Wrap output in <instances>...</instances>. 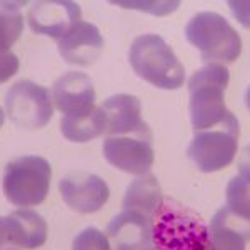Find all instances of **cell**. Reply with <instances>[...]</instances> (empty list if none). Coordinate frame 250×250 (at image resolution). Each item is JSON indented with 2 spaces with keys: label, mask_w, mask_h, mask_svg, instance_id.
I'll return each mask as SVG.
<instances>
[{
  "label": "cell",
  "mask_w": 250,
  "mask_h": 250,
  "mask_svg": "<svg viewBox=\"0 0 250 250\" xmlns=\"http://www.w3.org/2000/svg\"><path fill=\"white\" fill-rule=\"evenodd\" d=\"M230 82V72L219 63H207L188 80L190 92V122L195 132L208 130L224 122L230 114L225 107V90Z\"/></svg>",
  "instance_id": "6da1fadb"
},
{
  "label": "cell",
  "mask_w": 250,
  "mask_h": 250,
  "mask_svg": "<svg viewBox=\"0 0 250 250\" xmlns=\"http://www.w3.org/2000/svg\"><path fill=\"white\" fill-rule=\"evenodd\" d=\"M134 72L157 88L175 90L185 82V68L172 47L157 34L137 37L128 50Z\"/></svg>",
  "instance_id": "7a4b0ae2"
},
{
  "label": "cell",
  "mask_w": 250,
  "mask_h": 250,
  "mask_svg": "<svg viewBox=\"0 0 250 250\" xmlns=\"http://www.w3.org/2000/svg\"><path fill=\"white\" fill-rule=\"evenodd\" d=\"M152 244L157 250H208V227L190 208L165 200L152 224Z\"/></svg>",
  "instance_id": "3957f363"
},
{
  "label": "cell",
  "mask_w": 250,
  "mask_h": 250,
  "mask_svg": "<svg viewBox=\"0 0 250 250\" xmlns=\"http://www.w3.org/2000/svg\"><path fill=\"white\" fill-rule=\"evenodd\" d=\"M187 42L200 52L204 62L232 63L242 54V39L229 20L215 12H199L185 27Z\"/></svg>",
  "instance_id": "277c9868"
},
{
  "label": "cell",
  "mask_w": 250,
  "mask_h": 250,
  "mask_svg": "<svg viewBox=\"0 0 250 250\" xmlns=\"http://www.w3.org/2000/svg\"><path fill=\"white\" fill-rule=\"evenodd\" d=\"M52 167L43 157L23 155L7 164L2 188L15 207H35L48 195Z\"/></svg>",
  "instance_id": "5b68a950"
},
{
  "label": "cell",
  "mask_w": 250,
  "mask_h": 250,
  "mask_svg": "<svg viewBox=\"0 0 250 250\" xmlns=\"http://www.w3.org/2000/svg\"><path fill=\"white\" fill-rule=\"evenodd\" d=\"M239 120L230 112L217 128L197 132L187 148L188 159L204 173L229 167L239 148Z\"/></svg>",
  "instance_id": "8992f818"
},
{
  "label": "cell",
  "mask_w": 250,
  "mask_h": 250,
  "mask_svg": "<svg viewBox=\"0 0 250 250\" xmlns=\"http://www.w3.org/2000/svg\"><path fill=\"white\" fill-rule=\"evenodd\" d=\"M5 110L12 124L25 130L45 127L54 115L48 90L32 80H19L9 88Z\"/></svg>",
  "instance_id": "52a82bcc"
},
{
  "label": "cell",
  "mask_w": 250,
  "mask_h": 250,
  "mask_svg": "<svg viewBox=\"0 0 250 250\" xmlns=\"http://www.w3.org/2000/svg\"><path fill=\"white\" fill-rule=\"evenodd\" d=\"M104 157L112 167L122 172L137 177L148 173L155 160L150 128L147 127L130 135L107 137L104 140Z\"/></svg>",
  "instance_id": "ba28073f"
},
{
  "label": "cell",
  "mask_w": 250,
  "mask_h": 250,
  "mask_svg": "<svg viewBox=\"0 0 250 250\" xmlns=\"http://www.w3.org/2000/svg\"><path fill=\"white\" fill-rule=\"evenodd\" d=\"M60 193L74 212L94 213L107 204L110 190L105 180L95 173L74 172L60 180Z\"/></svg>",
  "instance_id": "9c48e42d"
},
{
  "label": "cell",
  "mask_w": 250,
  "mask_h": 250,
  "mask_svg": "<svg viewBox=\"0 0 250 250\" xmlns=\"http://www.w3.org/2000/svg\"><path fill=\"white\" fill-rule=\"evenodd\" d=\"M79 3L68 0H43L30 7L27 20L32 32L60 40L75 23L80 22Z\"/></svg>",
  "instance_id": "30bf717a"
},
{
  "label": "cell",
  "mask_w": 250,
  "mask_h": 250,
  "mask_svg": "<svg viewBox=\"0 0 250 250\" xmlns=\"http://www.w3.org/2000/svg\"><path fill=\"white\" fill-rule=\"evenodd\" d=\"M55 107L63 115H82L95 108V88L83 72H67L52 87Z\"/></svg>",
  "instance_id": "8fae6325"
},
{
  "label": "cell",
  "mask_w": 250,
  "mask_h": 250,
  "mask_svg": "<svg viewBox=\"0 0 250 250\" xmlns=\"http://www.w3.org/2000/svg\"><path fill=\"white\" fill-rule=\"evenodd\" d=\"M105 120V135H130L147 128L142 120V104L135 95L115 94L108 97L100 105Z\"/></svg>",
  "instance_id": "7c38bea8"
},
{
  "label": "cell",
  "mask_w": 250,
  "mask_h": 250,
  "mask_svg": "<svg viewBox=\"0 0 250 250\" xmlns=\"http://www.w3.org/2000/svg\"><path fill=\"white\" fill-rule=\"evenodd\" d=\"M104 50V37L94 23H75L70 30L59 40V52L62 59L74 65H92Z\"/></svg>",
  "instance_id": "4fadbf2b"
},
{
  "label": "cell",
  "mask_w": 250,
  "mask_h": 250,
  "mask_svg": "<svg viewBox=\"0 0 250 250\" xmlns=\"http://www.w3.org/2000/svg\"><path fill=\"white\" fill-rule=\"evenodd\" d=\"M154 220L135 212L124 210L110 220L105 235L112 250H144L152 245Z\"/></svg>",
  "instance_id": "5bb4252c"
},
{
  "label": "cell",
  "mask_w": 250,
  "mask_h": 250,
  "mask_svg": "<svg viewBox=\"0 0 250 250\" xmlns=\"http://www.w3.org/2000/svg\"><path fill=\"white\" fill-rule=\"evenodd\" d=\"M250 242V224L227 207L220 208L208 224V250H245Z\"/></svg>",
  "instance_id": "9a60e30c"
},
{
  "label": "cell",
  "mask_w": 250,
  "mask_h": 250,
  "mask_svg": "<svg viewBox=\"0 0 250 250\" xmlns=\"http://www.w3.org/2000/svg\"><path fill=\"white\" fill-rule=\"evenodd\" d=\"M165 197L154 173H144L130 182L122 200L124 210L135 212L154 220L162 210Z\"/></svg>",
  "instance_id": "2e32d148"
},
{
  "label": "cell",
  "mask_w": 250,
  "mask_h": 250,
  "mask_svg": "<svg viewBox=\"0 0 250 250\" xmlns=\"http://www.w3.org/2000/svg\"><path fill=\"white\" fill-rule=\"evenodd\" d=\"M10 245L19 249H39L47 242L48 227L42 215L34 210H15L9 217Z\"/></svg>",
  "instance_id": "e0dca14e"
},
{
  "label": "cell",
  "mask_w": 250,
  "mask_h": 250,
  "mask_svg": "<svg viewBox=\"0 0 250 250\" xmlns=\"http://www.w3.org/2000/svg\"><path fill=\"white\" fill-rule=\"evenodd\" d=\"M60 132L67 140L83 144L105 134V120L100 107L82 115H65L60 124Z\"/></svg>",
  "instance_id": "ac0fdd59"
},
{
  "label": "cell",
  "mask_w": 250,
  "mask_h": 250,
  "mask_svg": "<svg viewBox=\"0 0 250 250\" xmlns=\"http://www.w3.org/2000/svg\"><path fill=\"white\" fill-rule=\"evenodd\" d=\"M0 54L12 52L10 48L20 39L23 30V17L20 15L19 7L22 3H0Z\"/></svg>",
  "instance_id": "d6986e66"
},
{
  "label": "cell",
  "mask_w": 250,
  "mask_h": 250,
  "mask_svg": "<svg viewBox=\"0 0 250 250\" xmlns=\"http://www.w3.org/2000/svg\"><path fill=\"white\" fill-rule=\"evenodd\" d=\"M227 208L250 224V182L240 175L233 177L227 185Z\"/></svg>",
  "instance_id": "ffe728a7"
},
{
  "label": "cell",
  "mask_w": 250,
  "mask_h": 250,
  "mask_svg": "<svg viewBox=\"0 0 250 250\" xmlns=\"http://www.w3.org/2000/svg\"><path fill=\"white\" fill-rule=\"evenodd\" d=\"M72 250H112L107 235L99 229L88 227L74 239Z\"/></svg>",
  "instance_id": "44dd1931"
},
{
  "label": "cell",
  "mask_w": 250,
  "mask_h": 250,
  "mask_svg": "<svg viewBox=\"0 0 250 250\" xmlns=\"http://www.w3.org/2000/svg\"><path fill=\"white\" fill-rule=\"evenodd\" d=\"M20 68V60L14 52L0 54V83L14 77Z\"/></svg>",
  "instance_id": "7402d4cb"
},
{
  "label": "cell",
  "mask_w": 250,
  "mask_h": 250,
  "mask_svg": "<svg viewBox=\"0 0 250 250\" xmlns=\"http://www.w3.org/2000/svg\"><path fill=\"white\" fill-rule=\"evenodd\" d=\"M227 5L237 22L242 27L250 30V2H237V0H233V2H227Z\"/></svg>",
  "instance_id": "603a6c76"
},
{
  "label": "cell",
  "mask_w": 250,
  "mask_h": 250,
  "mask_svg": "<svg viewBox=\"0 0 250 250\" xmlns=\"http://www.w3.org/2000/svg\"><path fill=\"white\" fill-rule=\"evenodd\" d=\"M239 173L244 180L250 182V145L244 148L239 159Z\"/></svg>",
  "instance_id": "cb8c5ba5"
},
{
  "label": "cell",
  "mask_w": 250,
  "mask_h": 250,
  "mask_svg": "<svg viewBox=\"0 0 250 250\" xmlns=\"http://www.w3.org/2000/svg\"><path fill=\"white\" fill-rule=\"evenodd\" d=\"M5 245H10V230H9V219L0 217V250Z\"/></svg>",
  "instance_id": "d4e9b609"
},
{
  "label": "cell",
  "mask_w": 250,
  "mask_h": 250,
  "mask_svg": "<svg viewBox=\"0 0 250 250\" xmlns=\"http://www.w3.org/2000/svg\"><path fill=\"white\" fill-rule=\"evenodd\" d=\"M245 105H247V108L250 110V87L245 90Z\"/></svg>",
  "instance_id": "484cf974"
},
{
  "label": "cell",
  "mask_w": 250,
  "mask_h": 250,
  "mask_svg": "<svg viewBox=\"0 0 250 250\" xmlns=\"http://www.w3.org/2000/svg\"><path fill=\"white\" fill-rule=\"evenodd\" d=\"M3 122H5V114H3L2 107H0V128H2V125H3Z\"/></svg>",
  "instance_id": "4316f807"
},
{
  "label": "cell",
  "mask_w": 250,
  "mask_h": 250,
  "mask_svg": "<svg viewBox=\"0 0 250 250\" xmlns=\"http://www.w3.org/2000/svg\"><path fill=\"white\" fill-rule=\"evenodd\" d=\"M144 250H157L155 247H152V245H150V247H147V249H144Z\"/></svg>",
  "instance_id": "83f0119b"
}]
</instances>
